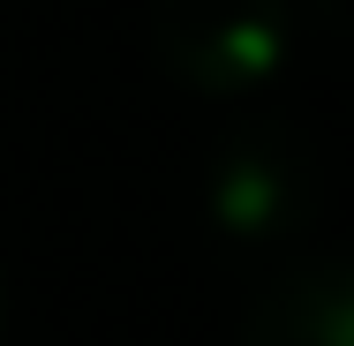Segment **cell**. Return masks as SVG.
<instances>
[{"instance_id": "1", "label": "cell", "mask_w": 354, "mask_h": 346, "mask_svg": "<svg viewBox=\"0 0 354 346\" xmlns=\"http://www.w3.org/2000/svg\"><path fill=\"white\" fill-rule=\"evenodd\" d=\"M151 30H158L166 68L189 90L241 98L286 61L294 0H158Z\"/></svg>"}, {"instance_id": "2", "label": "cell", "mask_w": 354, "mask_h": 346, "mask_svg": "<svg viewBox=\"0 0 354 346\" xmlns=\"http://www.w3.org/2000/svg\"><path fill=\"white\" fill-rule=\"evenodd\" d=\"M317 204V166L294 136H241L218 158V226L257 241V233H286L301 211Z\"/></svg>"}, {"instance_id": "3", "label": "cell", "mask_w": 354, "mask_h": 346, "mask_svg": "<svg viewBox=\"0 0 354 346\" xmlns=\"http://www.w3.org/2000/svg\"><path fill=\"white\" fill-rule=\"evenodd\" d=\"M241 346H347V271H339V256L294 264L257 301Z\"/></svg>"}]
</instances>
